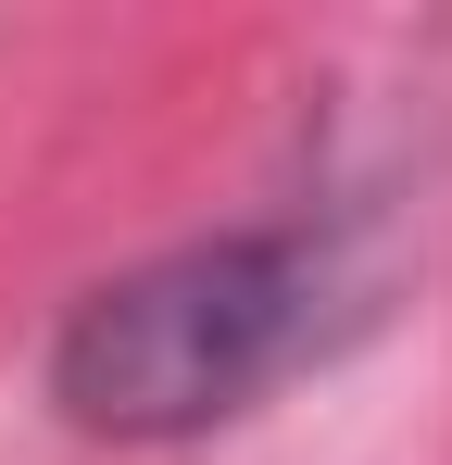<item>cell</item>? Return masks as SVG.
Listing matches in <instances>:
<instances>
[{
    "instance_id": "6da1fadb",
    "label": "cell",
    "mask_w": 452,
    "mask_h": 465,
    "mask_svg": "<svg viewBox=\"0 0 452 465\" xmlns=\"http://www.w3.org/2000/svg\"><path fill=\"white\" fill-rule=\"evenodd\" d=\"M314 340V252L301 239H189L101 277L51 340V390L101 440H189L277 390Z\"/></svg>"
}]
</instances>
